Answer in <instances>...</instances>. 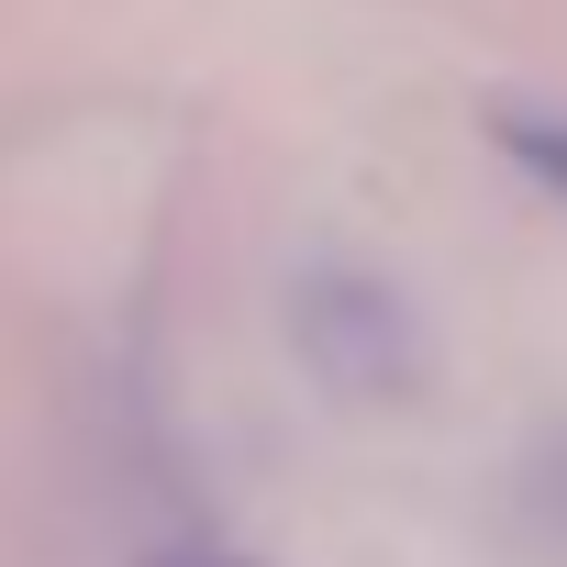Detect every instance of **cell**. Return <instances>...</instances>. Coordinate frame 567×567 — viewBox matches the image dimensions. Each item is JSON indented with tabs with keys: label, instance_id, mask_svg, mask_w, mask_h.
<instances>
[]
</instances>
